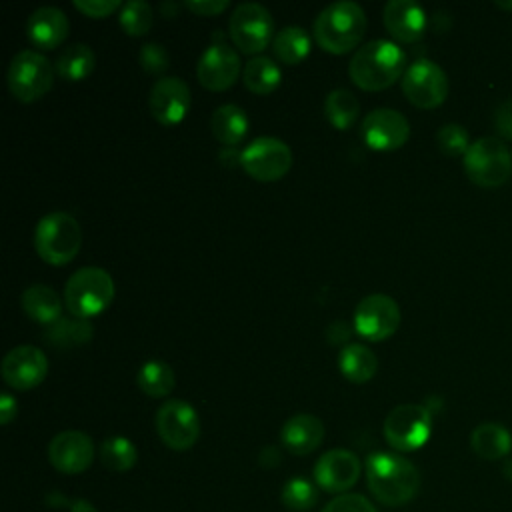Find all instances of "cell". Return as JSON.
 I'll use <instances>...</instances> for the list:
<instances>
[{
  "label": "cell",
  "instance_id": "cell-1",
  "mask_svg": "<svg viewBox=\"0 0 512 512\" xmlns=\"http://www.w3.org/2000/svg\"><path fill=\"white\" fill-rule=\"evenodd\" d=\"M366 482L380 504L402 506L416 496L420 472L400 454L374 452L366 458Z\"/></svg>",
  "mask_w": 512,
  "mask_h": 512
},
{
  "label": "cell",
  "instance_id": "cell-2",
  "mask_svg": "<svg viewBox=\"0 0 512 512\" xmlns=\"http://www.w3.org/2000/svg\"><path fill=\"white\" fill-rule=\"evenodd\" d=\"M406 72L404 50L384 38L362 44L350 58L348 76L362 90H384Z\"/></svg>",
  "mask_w": 512,
  "mask_h": 512
},
{
  "label": "cell",
  "instance_id": "cell-3",
  "mask_svg": "<svg viewBox=\"0 0 512 512\" xmlns=\"http://www.w3.org/2000/svg\"><path fill=\"white\" fill-rule=\"evenodd\" d=\"M366 32V14L360 4L340 0L328 4L314 20V38L330 54H346L360 44Z\"/></svg>",
  "mask_w": 512,
  "mask_h": 512
},
{
  "label": "cell",
  "instance_id": "cell-4",
  "mask_svg": "<svg viewBox=\"0 0 512 512\" xmlns=\"http://www.w3.org/2000/svg\"><path fill=\"white\" fill-rule=\"evenodd\" d=\"M82 246V228L68 212H50L42 216L34 228V248L38 256L52 264L62 266L76 258Z\"/></svg>",
  "mask_w": 512,
  "mask_h": 512
},
{
  "label": "cell",
  "instance_id": "cell-5",
  "mask_svg": "<svg viewBox=\"0 0 512 512\" xmlns=\"http://www.w3.org/2000/svg\"><path fill=\"white\" fill-rule=\"evenodd\" d=\"M114 300V280L100 266L78 268L64 286V304L76 318H90Z\"/></svg>",
  "mask_w": 512,
  "mask_h": 512
},
{
  "label": "cell",
  "instance_id": "cell-6",
  "mask_svg": "<svg viewBox=\"0 0 512 512\" xmlns=\"http://www.w3.org/2000/svg\"><path fill=\"white\" fill-rule=\"evenodd\" d=\"M464 172L476 186L498 188L512 174V154L496 136L478 138L464 154Z\"/></svg>",
  "mask_w": 512,
  "mask_h": 512
},
{
  "label": "cell",
  "instance_id": "cell-7",
  "mask_svg": "<svg viewBox=\"0 0 512 512\" xmlns=\"http://www.w3.org/2000/svg\"><path fill=\"white\" fill-rule=\"evenodd\" d=\"M8 88L20 102H34L42 98L54 82L50 60L36 50H20L8 66Z\"/></svg>",
  "mask_w": 512,
  "mask_h": 512
},
{
  "label": "cell",
  "instance_id": "cell-8",
  "mask_svg": "<svg viewBox=\"0 0 512 512\" xmlns=\"http://www.w3.org/2000/svg\"><path fill=\"white\" fill-rule=\"evenodd\" d=\"M432 432V412L422 404H400L384 418V438L398 452L422 448Z\"/></svg>",
  "mask_w": 512,
  "mask_h": 512
},
{
  "label": "cell",
  "instance_id": "cell-9",
  "mask_svg": "<svg viewBox=\"0 0 512 512\" xmlns=\"http://www.w3.org/2000/svg\"><path fill=\"white\" fill-rule=\"evenodd\" d=\"M238 162L254 180L274 182L290 170L292 150L280 138L258 136L240 150Z\"/></svg>",
  "mask_w": 512,
  "mask_h": 512
},
{
  "label": "cell",
  "instance_id": "cell-10",
  "mask_svg": "<svg viewBox=\"0 0 512 512\" xmlns=\"http://www.w3.org/2000/svg\"><path fill=\"white\" fill-rule=\"evenodd\" d=\"M230 38L242 54H254L264 50L274 32V20L266 6L258 2H242L230 16Z\"/></svg>",
  "mask_w": 512,
  "mask_h": 512
},
{
  "label": "cell",
  "instance_id": "cell-11",
  "mask_svg": "<svg viewBox=\"0 0 512 512\" xmlns=\"http://www.w3.org/2000/svg\"><path fill=\"white\" fill-rule=\"evenodd\" d=\"M402 92L416 108L432 110L448 96L446 72L436 62L420 58L406 68L402 76Z\"/></svg>",
  "mask_w": 512,
  "mask_h": 512
},
{
  "label": "cell",
  "instance_id": "cell-12",
  "mask_svg": "<svg viewBox=\"0 0 512 512\" xmlns=\"http://www.w3.org/2000/svg\"><path fill=\"white\" fill-rule=\"evenodd\" d=\"M156 432L172 450H188L200 436V418L192 404L184 400H166L156 410Z\"/></svg>",
  "mask_w": 512,
  "mask_h": 512
},
{
  "label": "cell",
  "instance_id": "cell-13",
  "mask_svg": "<svg viewBox=\"0 0 512 512\" xmlns=\"http://www.w3.org/2000/svg\"><path fill=\"white\" fill-rule=\"evenodd\" d=\"M402 314L394 298L386 294L364 296L354 310V330L372 342L390 338L400 326Z\"/></svg>",
  "mask_w": 512,
  "mask_h": 512
},
{
  "label": "cell",
  "instance_id": "cell-14",
  "mask_svg": "<svg viewBox=\"0 0 512 512\" xmlns=\"http://www.w3.org/2000/svg\"><path fill=\"white\" fill-rule=\"evenodd\" d=\"M360 130L366 146L380 152L396 150L410 138V124L406 116L392 108H376L368 112Z\"/></svg>",
  "mask_w": 512,
  "mask_h": 512
},
{
  "label": "cell",
  "instance_id": "cell-15",
  "mask_svg": "<svg viewBox=\"0 0 512 512\" xmlns=\"http://www.w3.org/2000/svg\"><path fill=\"white\" fill-rule=\"evenodd\" d=\"M48 374L46 354L30 344L12 348L2 360V378L10 388L30 390L36 388Z\"/></svg>",
  "mask_w": 512,
  "mask_h": 512
},
{
  "label": "cell",
  "instance_id": "cell-16",
  "mask_svg": "<svg viewBox=\"0 0 512 512\" xmlns=\"http://www.w3.org/2000/svg\"><path fill=\"white\" fill-rule=\"evenodd\" d=\"M48 460L62 474H80L94 460V442L80 430L58 432L48 444Z\"/></svg>",
  "mask_w": 512,
  "mask_h": 512
},
{
  "label": "cell",
  "instance_id": "cell-17",
  "mask_svg": "<svg viewBox=\"0 0 512 512\" xmlns=\"http://www.w3.org/2000/svg\"><path fill=\"white\" fill-rule=\"evenodd\" d=\"M360 460L354 452L344 448H334L324 452L314 464V480L316 484L334 494H344L358 482L360 476Z\"/></svg>",
  "mask_w": 512,
  "mask_h": 512
},
{
  "label": "cell",
  "instance_id": "cell-18",
  "mask_svg": "<svg viewBox=\"0 0 512 512\" xmlns=\"http://www.w3.org/2000/svg\"><path fill=\"white\" fill-rule=\"evenodd\" d=\"M198 80L208 90H226L230 88L240 74V56L226 42L210 44L196 66Z\"/></svg>",
  "mask_w": 512,
  "mask_h": 512
},
{
  "label": "cell",
  "instance_id": "cell-19",
  "mask_svg": "<svg viewBox=\"0 0 512 512\" xmlns=\"http://www.w3.org/2000/svg\"><path fill=\"white\" fill-rule=\"evenodd\" d=\"M148 108L160 124L164 126L178 124L190 108L188 84L178 76L158 78L150 90Z\"/></svg>",
  "mask_w": 512,
  "mask_h": 512
},
{
  "label": "cell",
  "instance_id": "cell-20",
  "mask_svg": "<svg viewBox=\"0 0 512 512\" xmlns=\"http://www.w3.org/2000/svg\"><path fill=\"white\" fill-rule=\"evenodd\" d=\"M382 20L386 30L400 42H416L426 30V14L412 0H390L384 4Z\"/></svg>",
  "mask_w": 512,
  "mask_h": 512
},
{
  "label": "cell",
  "instance_id": "cell-21",
  "mask_svg": "<svg viewBox=\"0 0 512 512\" xmlns=\"http://www.w3.org/2000/svg\"><path fill=\"white\" fill-rule=\"evenodd\" d=\"M68 16L56 6L36 8L26 22V36L38 48H56L68 36Z\"/></svg>",
  "mask_w": 512,
  "mask_h": 512
},
{
  "label": "cell",
  "instance_id": "cell-22",
  "mask_svg": "<svg viewBox=\"0 0 512 512\" xmlns=\"http://www.w3.org/2000/svg\"><path fill=\"white\" fill-rule=\"evenodd\" d=\"M282 446L294 456L314 452L324 440V424L314 414H294L280 430Z\"/></svg>",
  "mask_w": 512,
  "mask_h": 512
},
{
  "label": "cell",
  "instance_id": "cell-23",
  "mask_svg": "<svg viewBox=\"0 0 512 512\" xmlns=\"http://www.w3.org/2000/svg\"><path fill=\"white\" fill-rule=\"evenodd\" d=\"M22 310L38 324H54L62 318V298L46 284H32L22 292Z\"/></svg>",
  "mask_w": 512,
  "mask_h": 512
},
{
  "label": "cell",
  "instance_id": "cell-24",
  "mask_svg": "<svg viewBox=\"0 0 512 512\" xmlns=\"http://www.w3.org/2000/svg\"><path fill=\"white\" fill-rule=\"evenodd\" d=\"M470 448L484 460H502L512 450V434L498 422H482L470 434Z\"/></svg>",
  "mask_w": 512,
  "mask_h": 512
},
{
  "label": "cell",
  "instance_id": "cell-25",
  "mask_svg": "<svg viewBox=\"0 0 512 512\" xmlns=\"http://www.w3.org/2000/svg\"><path fill=\"white\" fill-rule=\"evenodd\" d=\"M210 128L218 142L224 146H234L242 142L248 132V116L236 104H222L212 112Z\"/></svg>",
  "mask_w": 512,
  "mask_h": 512
},
{
  "label": "cell",
  "instance_id": "cell-26",
  "mask_svg": "<svg viewBox=\"0 0 512 512\" xmlns=\"http://www.w3.org/2000/svg\"><path fill=\"white\" fill-rule=\"evenodd\" d=\"M338 366L346 380L354 384H362L376 374L378 358L364 344H346L338 354Z\"/></svg>",
  "mask_w": 512,
  "mask_h": 512
},
{
  "label": "cell",
  "instance_id": "cell-27",
  "mask_svg": "<svg viewBox=\"0 0 512 512\" xmlns=\"http://www.w3.org/2000/svg\"><path fill=\"white\" fill-rule=\"evenodd\" d=\"M94 64H96V56L92 48L84 42H76L66 46L58 54L54 66L58 76L70 82H78V80H84L94 70Z\"/></svg>",
  "mask_w": 512,
  "mask_h": 512
},
{
  "label": "cell",
  "instance_id": "cell-28",
  "mask_svg": "<svg viewBox=\"0 0 512 512\" xmlns=\"http://www.w3.org/2000/svg\"><path fill=\"white\" fill-rule=\"evenodd\" d=\"M242 80L254 94H270L280 86L282 72L278 64L268 56H254L244 64Z\"/></svg>",
  "mask_w": 512,
  "mask_h": 512
},
{
  "label": "cell",
  "instance_id": "cell-29",
  "mask_svg": "<svg viewBox=\"0 0 512 512\" xmlns=\"http://www.w3.org/2000/svg\"><path fill=\"white\" fill-rule=\"evenodd\" d=\"M136 382L146 396L164 398L174 390L176 374L164 360H148L140 366Z\"/></svg>",
  "mask_w": 512,
  "mask_h": 512
},
{
  "label": "cell",
  "instance_id": "cell-30",
  "mask_svg": "<svg viewBox=\"0 0 512 512\" xmlns=\"http://www.w3.org/2000/svg\"><path fill=\"white\" fill-rule=\"evenodd\" d=\"M92 338V324L86 318H60L48 326L44 340L56 348H74Z\"/></svg>",
  "mask_w": 512,
  "mask_h": 512
},
{
  "label": "cell",
  "instance_id": "cell-31",
  "mask_svg": "<svg viewBox=\"0 0 512 512\" xmlns=\"http://www.w3.org/2000/svg\"><path fill=\"white\" fill-rule=\"evenodd\" d=\"M272 50L280 62L294 66L308 56L310 36L300 26H286L274 34Z\"/></svg>",
  "mask_w": 512,
  "mask_h": 512
},
{
  "label": "cell",
  "instance_id": "cell-32",
  "mask_svg": "<svg viewBox=\"0 0 512 512\" xmlns=\"http://www.w3.org/2000/svg\"><path fill=\"white\" fill-rule=\"evenodd\" d=\"M358 112H360V102L350 90L334 88L328 92L324 100V114L334 128L338 130L350 128L358 118Z\"/></svg>",
  "mask_w": 512,
  "mask_h": 512
},
{
  "label": "cell",
  "instance_id": "cell-33",
  "mask_svg": "<svg viewBox=\"0 0 512 512\" xmlns=\"http://www.w3.org/2000/svg\"><path fill=\"white\" fill-rule=\"evenodd\" d=\"M100 460L112 472H126L136 464L138 452L132 440L124 436H110L100 444Z\"/></svg>",
  "mask_w": 512,
  "mask_h": 512
},
{
  "label": "cell",
  "instance_id": "cell-34",
  "mask_svg": "<svg viewBox=\"0 0 512 512\" xmlns=\"http://www.w3.org/2000/svg\"><path fill=\"white\" fill-rule=\"evenodd\" d=\"M154 22L152 6L144 0H130L120 8V26L130 36H144Z\"/></svg>",
  "mask_w": 512,
  "mask_h": 512
},
{
  "label": "cell",
  "instance_id": "cell-35",
  "mask_svg": "<svg viewBox=\"0 0 512 512\" xmlns=\"http://www.w3.org/2000/svg\"><path fill=\"white\" fill-rule=\"evenodd\" d=\"M282 504L288 508V510H294V512H304V510H310L316 500H318V490L316 486L306 480V478H290L284 488H282Z\"/></svg>",
  "mask_w": 512,
  "mask_h": 512
},
{
  "label": "cell",
  "instance_id": "cell-36",
  "mask_svg": "<svg viewBox=\"0 0 512 512\" xmlns=\"http://www.w3.org/2000/svg\"><path fill=\"white\" fill-rule=\"evenodd\" d=\"M436 144L442 150V154L446 156H464L466 150L470 148V140H468V132L464 126L450 122L444 124L438 132H436Z\"/></svg>",
  "mask_w": 512,
  "mask_h": 512
},
{
  "label": "cell",
  "instance_id": "cell-37",
  "mask_svg": "<svg viewBox=\"0 0 512 512\" xmlns=\"http://www.w3.org/2000/svg\"><path fill=\"white\" fill-rule=\"evenodd\" d=\"M138 62L144 72L148 74H162L170 66V56L162 44L148 42L140 48Z\"/></svg>",
  "mask_w": 512,
  "mask_h": 512
},
{
  "label": "cell",
  "instance_id": "cell-38",
  "mask_svg": "<svg viewBox=\"0 0 512 512\" xmlns=\"http://www.w3.org/2000/svg\"><path fill=\"white\" fill-rule=\"evenodd\" d=\"M322 512H378V510L366 496L344 492V494L336 496L334 500H330L322 508Z\"/></svg>",
  "mask_w": 512,
  "mask_h": 512
},
{
  "label": "cell",
  "instance_id": "cell-39",
  "mask_svg": "<svg viewBox=\"0 0 512 512\" xmlns=\"http://www.w3.org/2000/svg\"><path fill=\"white\" fill-rule=\"evenodd\" d=\"M74 8L90 18H104L122 8L120 0H74Z\"/></svg>",
  "mask_w": 512,
  "mask_h": 512
},
{
  "label": "cell",
  "instance_id": "cell-40",
  "mask_svg": "<svg viewBox=\"0 0 512 512\" xmlns=\"http://www.w3.org/2000/svg\"><path fill=\"white\" fill-rule=\"evenodd\" d=\"M494 128L502 138L512 140V98L502 102L494 112Z\"/></svg>",
  "mask_w": 512,
  "mask_h": 512
},
{
  "label": "cell",
  "instance_id": "cell-41",
  "mask_svg": "<svg viewBox=\"0 0 512 512\" xmlns=\"http://www.w3.org/2000/svg\"><path fill=\"white\" fill-rule=\"evenodd\" d=\"M184 6L198 16H214L222 10H226L228 2L226 0H186Z\"/></svg>",
  "mask_w": 512,
  "mask_h": 512
},
{
  "label": "cell",
  "instance_id": "cell-42",
  "mask_svg": "<svg viewBox=\"0 0 512 512\" xmlns=\"http://www.w3.org/2000/svg\"><path fill=\"white\" fill-rule=\"evenodd\" d=\"M16 412H18L16 400L8 392H2L0 394V424H4V426L10 424L16 418Z\"/></svg>",
  "mask_w": 512,
  "mask_h": 512
},
{
  "label": "cell",
  "instance_id": "cell-43",
  "mask_svg": "<svg viewBox=\"0 0 512 512\" xmlns=\"http://www.w3.org/2000/svg\"><path fill=\"white\" fill-rule=\"evenodd\" d=\"M258 460H260V464H262L264 468H274V466L280 464L282 456H280V452H278L276 446H264L262 452H260V456H258Z\"/></svg>",
  "mask_w": 512,
  "mask_h": 512
},
{
  "label": "cell",
  "instance_id": "cell-44",
  "mask_svg": "<svg viewBox=\"0 0 512 512\" xmlns=\"http://www.w3.org/2000/svg\"><path fill=\"white\" fill-rule=\"evenodd\" d=\"M70 512H98V510L94 508V504H92V502H88V500L80 498V500L72 502V506H70Z\"/></svg>",
  "mask_w": 512,
  "mask_h": 512
},
{
  "label": "cell",
  "instance_id": "cell-45",
  "mask_svg": "<svg viewBox=\"0 0 512 512\" xmlns=\"http://www.w3.org/2000/svg\"><path fill=\"white\" fill-rule=\"evenodd\" d=\"M502 474L512 482V458L504 460V466H502Z\"/></svg>",
  "mask_w": 512,
  "mask_h": 512
},
{
  "label": "cell",
  "instance_id": "cell-46",
  "mask_svg": "<svg viewBox=\"0 0 512 512\" xmlns=\"http://www.w3.org/2000/svg\"><path fill=\"white\" fill-rule=\"evenodd\" d=\"M496 6L502 10H512V2H496Z\"/></svg>",
  "mask_w": 512,
  "mask_h": 512
}]
</instances>
